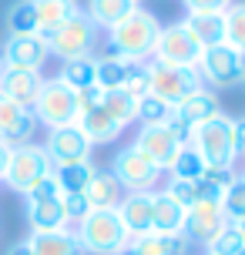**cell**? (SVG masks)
I'll list each match as a JSON object with an SVG mask.
<instances>
[{
	"instance_id": "obj_1",
	"label": "cell",
	"mask_w": 245,
	"mask_h": 255,
	"mask_svg": "<svg viewBox=\"0 0 245 255\" xmlns=\"http://www.w3.org/2000/svg\"><path fill=\"white\" fill-rule=\"evenodd\" d=\"M158 30H161V24L155 20V13L134 7L124 20H118L115 27H108V44H111V54L144 64L148 57H151V51H155Z\"/></svg>"
},
{
	"instance_id": "obj_2",
	"label": "cell",
	"mask_w": 245,
	"mask_h": 255,
	"mask_svg": "<svg viewBox=\"0 0 245 255\" xmlns=\"http://www.w3.org/2000/svg\"><path fill=\"white\" fill-rule=\"evenodd\" d=\"M74 235H78L81 249L91 255H118L131 242V235L124 232L115 208H91L88 215L78 222Z\"/></svg>"
},
{
	"instance_id": "obj_3",
	"label": "cell",
	"mask_w": 245,
	"mask_h": 255,
	"mask_svg": "<svg viewBox=\"0 0 245 255\" xmlns=\"http://www.w3.org/2000/svg\"><path fill=\"white\" fill-rule=\"evenodd\" d=\"M232 125H235V118H225V115H215L208 121H202V125H195L192 148L202 154V161L208 168H232V161H235Z\"/></svg>"
},
{
	"instance_id": "obj_4",
	"label": "cell",
	"mask_w": 245,
	"mask_h": 255,
	"mask_svg": "<svg viewBox=\"0 0 245 255\" xmlns=\"http://www.w3.org/2000/svg\"><path fill=\"white\" fill-rule=\"evenodd\" d=\"M30 111L37 118L44 128H64V125H74L78 121V91H71L64 81H57V77H44V84H40V94L37 101L30 104Z\"/></svg>"
},
{
	"instance_id": "obj_5",
	"label": "cell",
	"mask_w": 245,
	"mask_h": 255,
	"mask_svg": "<svg viewBox=\"0 0 245 255\" xmlns=\"http://www.w3.org/2000/svg\"><path fill=\"white\" fill-rule=\"evenodd\" d=\"M51 171H54V165L47 158V151H44V144H30L27 141V144H17L10 151V161H7V171H3V185H10L13 191L27 195Z\"/></svg>"
},
{
	"instance_id": "obj_6",
	"label": "cell",
	"mask_w": 245,
	"mask_h": 255,
	"mask_svg": "<svg viewBox=\"0 0 245 255\" xmlns=\"http://www.w3.org/2000/svg\"><path fill=\"white\" fill-rule=\"evenodd\" d=\"M144 81H148V94H155L161 101H168L171 108L188 98L195 88H202V77L195 67H168V64H144Z\"/></svg>"
},
{
	"instance_id": "obj_7",
	"label": "cell",
	"mask_w": 245,
	"mask_h": 255,
	"mask_svg": "<svg viewBox=\"0 0 245 255\" xmlns=\"http://www.w3.org/2000/svg\"><path fill=\"white\" fill-rule=\"evenodd\" d=\"M51 54H57L61 61H74V57H84L94 47V24H91L88 13H74L67 17L61 27H54L51 34H44Z\"/></svg>"
},
{
	"instance_id": "obj_8",
	"label": "cell",
	"mask_w": 245,
	"mask_h": 255,
	"mask_svg": "<svg viewBox=\"0 0 245 255\" xmlns=\"http://www.w3.org/2000/svg\"><path fill=\"white\" fill-rule=\"evenodd\" d=\"M94 84L101 91H128L134 98L148 94V81H144V64L141 61H128V57H118L108 54L98 61V77Z\"/></svg>"
},
{
	"instance_id": "obj_9",
	"label": "cell",
	"mask_w": 245,
	"mask_h": 255,
	"mask_svg": "<svg viewBox=\"0 0 245 255\" xmlns=\"http://www.w3.org/2000/svg\"><path fill=\"white\" fill-rule=\"evenodd\" d=\"M195 71L205 77V81H212L215 88H235V84H242V77H245V54H239L235 47H229L222 40L215 47H205L202 51Z\"/></svg>"
},
{
	"instance_id": "obj_10",
	"label": "cell",
	"mask_w": 245,
	"mask_h": 255,
	"mask_svg": "<svg viewBox=\"0 0 245 255\" xmlns=\"http://www.w3.org/2000/svg\"><path fill=\"white\" fill-rule=\"evenodd\" d=\"M158 64H168V67H198V57H202V47L192 40V34L181 24L161 27L155 40V51H151Z\"/></svg>"
},
{
	"instance_id": "obj_11",
	"label": "cell",
	"mask_w": 245,
	"mask_h": 255,
	"mask_svg": "<svg viewBox=\"0 0 245 255\" xmlns=\"http://www.w3.org/2000/svg\"><path fill=\"white\" fill-rule=\"evenodd\" d=\"M111 175L131 191H151L158 185L161 168H158L151 158H144V154L131 144V148H124V151L115 154V171H111Z\"/></svg>"
},
{
	"instance_id": "obj_12",
	"label": "cell",
	"mask_w": 245,
	"mask_h": 255,
	"mask_svg": "<svg viewBox=\"0 0 245 255\" xmlns=\"http://www.w3.org/2000/svg\"><path fill=\"white\" fill-rule=\"evenodd\" d=\"M91 148H94V144L88 141V134H84L78 125L51 128L47 144H44V151H47V158H51L54 168L74 165V161H88V158H91Z\"/></svg>"
},
{
	"instance_id": "obj_13",
	"label": "cell",
	"mask_w": 245,
	"mask_h": 255,
	"mask_svg": "<svg viewBox=\"0 0 245 255\" xmlns=\"http://www.w3.org/2000/svg\"><path fill=\"white\" fill-rule=\"evenodd\" d=\"M225 225H229V218L222 212V202H198L185 212V229H181V235L192 245H208Z\"/></svg>"
},
{
	"instance_id": "obj_14",
	"label": "cell",
	"mask_w": 245,
	"mask_h": 255,
	"mask_svg": "<svg viewBox=\"0 0 245 255\" xmlns=\"http://www.w3.org/2000/svg\"><path fill=\"white\" fill-rule=\"evenodd\" d=\"M3 54V64L7 67H24V71H40L47 57H51V47L44 34H20V37H7V44L0 47Z\"/></svg>"
},
{
	"instance_id": "obj_15",
	"label": "cell",
	"mask_w": 245,
	"mask_h": 255,
	"mask_svg": "<svg viewBox=\"0 0 245 255\" xmlns=\"http://www.w3.org/2000/svg\"><path fill=\"white\" fill-rule=\"evenodd\" d=\"M40 84H44L40 71L7 67V64L0 67V98H7V101H13V104L30 108V104L37 101V94H40Z\"/></svg>"
},
{
	"instance_id": "obj_16",
	"label": "cell",
	"mask_w": 245,
	"mask_h": 255,
	"mask_svg": "<svg viewBox=\"0 0 245 255\" xmlns=\"http://www.w3.org/2000/svg\"><path fill=\"white\" fill-rule=\"evenodd\" d=\"M134 148L144 154V158H151L161 171H168V165L175 161V154H178V141L171 138V131L165 125H141L138 131V138H134Z\"/></svg>"
},
{
	"instance_id": "obj_17",
	"label": "cell",
	"mask_w": 245,
	"mask_h": 255,
	"mask_svg": "<svg viewBox=\"0 0 245 255\" xmlns=\"http://www.w3.org/2000/svg\"><path fill=\"white\" fill-rule=\"evenodd\" d=\"M34 131H37V118L30 108L0 98V141L17 148V144H27Z\"/></svg>"
},
{
	"instance_id": "obj_18",
	"label": "cell",
	"mask_w": 245,
	"mask_h": 255,
	"mask_svg": "<svg viewBox=\"0 0 245 255\" xmlns=\"http://www.w3.org/2000/svg\"><path fill=\"white\" fill-rule=\"evenodd\" d=\"M118 218L131 239H141L151 232V191H131L118 202Z\"/></svg>"
},
{
	"instance_id": "obj_19",
	"label": "cell",
	"mask_w": 245,
	"mask_h": 255,
	"mask_svg": "<svg viewBox=\"0 0 245 255\" xmlns=\"http://www.w3.org/2000/svg\"><path fill=\"white\" fill-rule=\"evenodd\" d=\"M74 125H78L81 131L88 134L91 144H108V141H115L118 134L124 131V128H121L115 118H111V115L101 108V101H98V104H88V108H81Z\"/></svg>"
},
{
	"instance_id": "obj_20",
	"label": "cell",
	"mask_w": 245,
	"mask_h": 255,
	"mask_svg": "<svg viewBox=\"0 0 245 255\" xmlns=\"http://www.w3.org/2000/svg\"><path fill=\"white\" fill-rule=\"evenodd\" d=\"M185 212L168 191H155L151 195V232L155 235H181L185 229Z\"/></svg>"
},
{
	"instance_id": "obj_21",
	"label": "cell",
	"mask_w": 245,
	"mask_h": 255,
	"mask_svg": "<svg viewBox=\"0 0 245 255\" xmlns=\"http://www.w3.org/2000/svg\"><path fill=\"white\" fill-rule=\"evenodd\" d=\"M27 225L30 232H57L67 229L71 222L64 215L61 198H27Z\"/></svg>"
},
{
	"instance_id": "obj_22",
	"label": "cell",
	"mask_w": 245,
	"mask_h": 255,
	"mask_svg": "<svg viewBox=\"0 0 245 255\" xmlns=\"http://www.w3.org/2000/svg\"><path fill=\"white\" fill-rule=\"evenodd\" d=\"M175 115L195 128V125H202V121H208V118L222 115V104H219V98H215V91L195 88L188 98H181V101L175 104Z\"/></svg>"
},
{
	"instance_id": "obj_23",
	"label": "cell",
	"mask_w": 245,
	"mask_h": 255,
	"mask_svg": "<svg viewBox=\"0 0 245 255\" xmlns=\"http://www.w3.org/2000/svg\"><path fill=\"white\" fill-rule=\"evenodd\" d=\"M181 27L192 34V40L202 51L225 40V13H188L181 20Z\"/></svg>"
},
{
	"instance_id": "obj_24",
	"label": "cell",
	"mask_w": 245,
	"mask_h": 255,
	"mask_svg": "<svg viewBox=\"0 0 245 255\" xmlns=\"http://www.w3.org/2000/svg\"><path fill=\"white\" fill-rule=\"evenodd\" d=\"M27 245H30V252H34V255H81V252H84L81 242H78V235H74L71 229L30 232Z\"/></svg>"
},
{
	"instance_id": "obj_25",
	"label": "cell",
	"mask_w": 245,
	"mask_h": 255,
	"mask_svg": "<svg viewBox=\"0 0 245 255\" xmlns=\"http://www.w3.org/2000/svg\"><path fill=\"white\" fill-rule=\"evenodd\" d=\"M121 181L115 178V175H104V171H94V178H91V185L84 188V195H88L91 208H118V202L124 198L121 195Z\"/></svg>"
},
{
	"instance_id": "obj_26",
	"label": "cell",
	"mask_w": 245,
	"mask_h": 255,
	"mask_svg": "<svg viewBox=\"0 0 245 255\" xmlns=\"http://www.w3.org/2000/svg\"><path fill=\"white\" fill-rule=\"evenodd\" d=\"M94 77H98V61L84 54V57H74V61H64L57 81H64L71 91H88L94 88Z\"/></svg>"
},
{
	"instance_id": "obj_27",
	"label": "cell",
	"mask_w": 245,
	"mask_h": 255,
	"mask_svg": "<svg viewBox=\"0 0 245 255\" xmlns=\"http://www.w3.org/2000/svg\"><path fill=\"white\" fill-rule=\"evenodd\" d=\"M34 10H37V30L51 34L54 27H61L67 17L78 13V3L74 0H34Z\"/></svg>"
},
{
	"instance_id": "obj_28",
	"label": "cell",
	"mask_w": 245,
	"mask_h": 255,
	"mask_svg": "<svg viewBox=\"0 0 245 255\" xmlns=\"http://www.w3.org/2000/svg\"><path fill=\"white\" fill-rule=\"evenodd\" d=\"M138 101H141V98H134L128 91H101V108L115 118L121 128H128L131 121H138Z\"/></svg>"
},
{
	"instance_id": "obj_29",
	"label": "cell",
	"mask_w": 245,
	"mask_h": 255,
	"mask_svg": "<svg viewBox=\"0 0 245 255\" xmlns=\"http://www.w3.org/2000/svg\"><path fill=\"white\" fill-rule=\"evenodd\" d=\"M94 171H98V168L91 165V158H88V161H74V165L54 168V178L61 185V195H78V191H84L91 185Z\"/></svg>"
},
{
	"instance_id": "obj_30",
	"label": "cell",
	"mask_w": 245,
	"mask_h": 255,
	"mask_svg": "<svg viewBox=\"0 0 245 255\" xmlns=\"http://www.w3.org/2000/svg\"><path fill=\"white\" fill-rule=\"evenodd\" d=\"M138 7V0H91L88 3V17L98 27H115L118 20H124L131 10Z\"/></svg>"
},
{
	"instance_id": "obj_31",
	"label": "cell",
	"mask_w": 245,
	"mask_h": 255,
	"mask_svg": "<svg viewBox=\"0 0 245 255\" xmlns=\"http://www.w3.org/2000/svg\"><path fill=\"white\" fill-rule=\"evenodd\" d=\"M205 168L208 165L202 161V154L195 151L192 144H185V148H178V154L168 165V171H171V181H198L205 175Z\"/></svg>"
},
{
	"instance_id": "obj_32",
	"label": "cell",
	"mask_w": 245,
	"mask_h": 255,
	"mask_svg": "<svg viewBox=\"0 0 245 255\" xmlns=\"http://www.w3.org/2000/svg\"><path fill=\"white\" fill-rule=\"evenodd\" d=\"M7 30H10V37H20V34H40V30H37V10H34V0H20V3H13L10 13H7Z\"/></svg>"
},
{
	"instance_id": "obj_33",
	"label": "cell",
	"mask_w": 245,
	"mask_h": 255,
	"mask_svg": "<svg viewBox=\"0 0 245 255\" xmlns=\"http://www.w3.org/2000/svg\"><path fill=\"white\" fill-rule=\"evenodd\" d=\"M225 44L245 54V3H232L225 10Z\"/></svg>"
},
{
	"instance_id": "obj_34",
	"label": "cell",
	"mask_w": 245,
	"mask_h": 255,
	"mask_svg": "<svg viewBox=\"0 0 245 255\" xmlns=\"http://www.w3.org/2000/svg\"><path fill=\"white\" fill-rule=\"evenodd\" d=\"M171 115H175V108L161 98H155V94H144L138 101V121L141 125H168Z\"/></svg>"
},
{
	"instance_id": "obj_35",
	"label": "cell",
	"mask_w": 245,
	"mask_h": 255,
	"mask_svg": "<svg viewBox=\"0 0 245 255\" xmlns=\"http://www.w3.org/2000/svg\"><path fill=\"white\" fill-rule=\"evenodd\" d=\"M222 212L229 222H242L245 218V175L242 178H232V185L222 195Z\"/></svg>"
},
{
	"instance_id": "obj_36",
	"label": "cell",
	"mask_w": 245,
	"mask_h": 255,
	"mask_svg": "<svg viewBox=\"0 0 245 255\" xmlns=\"http://www.w3.org/2000/svg\"><path fill=\"white\" fill-rule=\"evenodd\" d=\"M242 245H245V239H242V232H239V225L229 222V225L208 242V255H239Z\"/></svg>"
},
{
	"instance_id": "obj_37",
	"label": "cell",
	"mask_w": 245,
	"mask_h": 255,
	"mask_svg": "<svg viewBox=\"0 0 245 255\" xmlns=\"http://www.w3.org/2000/svg\"><path fill=\"white\" fill-rule=\"evenodd\" d=\"M61 205H64L67 222H81V218L91 212V202H88L84 191H78V195H61Z\"/></svg>"
},
{
	"instance_id": "obj_38",
	"label": "cell",
	"mask_w": 245,
	"mask_h": 255,
	"mask_svg": "<svg viewBox=\"0 0 245 255\" xmlns=\"http://www.w3.org/2000/svg\"><path fill=\"white\" fill-rule=\"evenodd\" d=\"M165 191L181 205V208H192V205H195V185H192V181H171Z\"/></svg>"
},
{
	"instance_id": "obj_39",
	"label": "cell",
	"mask_w": 245,
	"mask_h": 255,
	"mask_svg": "<svg viewBox=\"0 0 245 255\" xmlns=\"http://www.w3.org/2000/svg\"><path fill=\"white\" fill-rule=\"evenodd\" d=\"M188 13H225L232 7V0H185Z\"/></svg>"
},
{
	"instance_id": "obj_40",
	"label": "cell",
	"mask_w": 245,
	"mask_h": 255,
	"mask_svg": "<svg viewBox=\"0 0 245 255\" xmlns=\"http://www.w3.org/2000/svg\"><path fill=\"white\" fill-rule=\"evenodd\" d=\"M27 198H61V185H57V178H54V171L47 175V178H40L34 188L27 191Z\"/></svg>"
},
{
	"instance_id": "obj_41",
	"label": "cell",
	"mask_w": 245,
	"mask_h": 255,
	"mask_svg": "<svg viewBox=\"0 0 245 255\" xmlns=\"http://www.w3.org/2000/svg\"><path fill=\"white\" fill-rule=\"evenodd\" d=\"M165 128H168V131H171V138L178 141L181 148H185V144H192V131H195V128L188 125V121H181L178 115H171V121H168Z\"/></svg>"
},
{
	"instance_id": "obj_42",
	"label": "cell",
	"mask_w": 245,
	"mask_h": 255,
	"mask_svg": "<svg viewBox=\"0 0 245 255\" xmlns=\"http://www.w3.org/2000/svg\"><path fill=\"white\" fill-rule=\"evenodd\" d=\"M232 134H235V158H245V118H235Z\"/></svg>"
},
{
	"instance_id": "obj_43",
	"label": "cell",
	"mask_w": 245,
	"mask_h": 255,
	"mask_svg": "<svg viewBox=\"0 0 245 255\" xmlns=\"http://www.w3.org/2000/svg\"><path fill=\"white\" fill-rule=\"evenodd\" d=\"M10 151H13V144H7V141H0V181H3V171H7V161H10Z\"/></svg>"
},
{
	"instance_id": "obj_44",
	"label": "cell",
	"mask_w": 245,
	"mask_h": 255,
	"mask_svg": "<svg viewBox=\"0 0 245 255\" xmlns=\"http://www.w3.org/2000/svg\"><path fill=\"white\" fill-rule=\"evenodd\" d=\"M7 255H34V252H30V245H27V242H17V245L7 249Z\"/></svg>"
},
{
	"instance_id": "obj_45",
	"label": "cell",
	"mask_w": 245,
	"mask_h": 255,
	"mask_svg": "<svg viewBox=\"0 0 245 255\" xmlns=\"http://www.w3.org/2000/svg\"><path fill=\"white\" fill-rule=\"evenodd\" d=\"M118 255H138V252H134V245L128 242V245H124V249H121V252H118Z\"/></svg>"
},
{
	"instance_id": "obj_46",
	"label": "cell",
	"mask_w": 245,
	"mask_h": 255,
	"mask_svg": "<svg viewBox=\"0 0 245 255\" xmlns=\"http://www.w3.org/2000/svg\"><path fill=\"white\" fill-rule=\"evenodd\" d=\"M235 225H239V232H242V239H245V218H242V222H235Z\"/></svg>"
},
{
	"instance_id": "obj_47",
	"label": "cell",
	"mask_w": 245,
	"mask_h": 255,
	"mask_svg": "<svg viewBox=\"0 0 245 255\" xmlns=\"http://www.w3.org/2000/svg\"><path fill=\"white\" fill-rule=\"evenodd\" d=\"M0 67H3V54H0Z\"/></svg>"
},
{
	"instance_id": "obj_48",
	"label": "cell",
	"mask_w": 245,
	"mask_h": 255,
	"mask_svg": "<svg viewBox=\"0 0 245 255\" xmlns=\"http://www.w3.org/2000/svg\"><path fill=\"white\" fill-rule=\"evenodd\" d=\"M239 255H245V245H242V252H239Z\"/></svg>"
},
{
	"instance_id": "obj_49",
	"label": "cell",
	"mask_w": 245,
	"mask_h": 255,
	"mask_svg": "<svg viewBox=\"0 0 245 255\" xmlns=\"http://www.w3.org/2000/svg\"><path fill=\"white\" fill-rule=\"evenodd\" d=\"M242 81H245V77H242Z\"/></svg>"
}]
</instances>
